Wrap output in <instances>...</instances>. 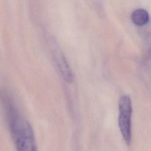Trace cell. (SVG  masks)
Segmentation results:
<instances>
[{"instance_id":"6da1fadb","label":"cell","mask_w":151,"mask_h":151,"mask_svg":"<svg viewBox=\"0 0 151 151\" xmlns=\"http://www.w3.org/2000/svg\"><path fill=\"white\" fill-rule=\"evenodd\" d=\"M6 106L11 135L17 149L21 151L36 150L34 132L29 122L12 107Z\"/></svg>"},{"instance_id":"5b68a950","label":"cell","mask_w":151,"mask_h":151,"mask_svg":"<svg viewBox=\"0 0 151 151\" xmlns=\"http://www.w3.org/2000/svg\"><path fill=\"white\" fill-rule=\"evenodd\" d=\"M88 3H90V5H100L101 2V0H87Z\"/></svg>"},{"instance_id":"3957f363","label":"cell","mask_w":151,"mask_h":151,"mask_svg":"<svg viewBox=\"0 0 151 151\" xmlns=\"http://www.w3.org/2000/svg\"><path fill=\"white\" fill-rule=\"evenodd\" d=\"M49 42L52 58L61 74L65 81L71 83L73 79V74L65 56L54 40L51 39Z\"/></svg>"},{"instance_id":"7a4b0ae2","label":"cell","mask_w":151,"mask_h":151,"mask_svg":"<svg viewBox=\"0 0 151 151\" xmlns=\"http://www.w3.org/2000/svg\"><path fill=\"white\" fill-rule=\"evenodd\" d=\"M119 117L118 124L122 136L129 145L132 138L131 117L132 114V104L130 97L127 95H123L119 101Z\"/></svg>"},{"instance_id":"277c9868","label":"cell","mask_w":151,"mask_h":151,"mask_svg":"<svg viewBox=\"0 0 151 151\" xmlns=\"http://www.w3.org/2000/svg\"><path fill=\"white\" fill-rule=\"evenodd\" d=\"M148 12L143 9H137L134 10L131 15L133 22L138 26H143L147 23L149 21Z\"/></svg>"}]
</instances>
